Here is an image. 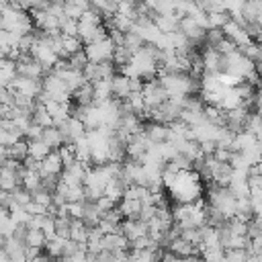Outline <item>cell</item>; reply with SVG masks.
Wrapping results in <instances>:
<instances>
[{"label":"cell","instance_id":"obj_1","mask_svg":"<svg viewBox=\"0 0 262 262\" xmlns=\"http://www.w3.org/2000/svg\"><path fill=\"white\" fill-rule=\"evenodd\" d=\"M115 43L111 37H105V39H99L95 43H89L84 45L86 53H89V60L91 62H105V60H113V53H115Z\"/></svg>","mask_w":262,"mask_h":262},{"label":"cell","instance_id":"obj_2","mask_svg":"<svg viewBox=\"0 0 262 262\" xmlns=\"http://www.w3.org/2000/svg\"><path fill=\"white\" fill-rule=\"evenodd\" d=\"M143 131H145V135L150 137V141H152L154 145L168 141V139H170V133H172L170 125H168V123H160V121H145Z\"/></svg>","mask_w":262,"mask_h":262},{"label":"cell","instance_id":"obj_3","mask_svg":"<svg viewBox=\"0 0 262 262\" xmlns=\"http://www.w3.org/2000/svg\"><path fill=\"white\" fill-rule=\"evenodd\" d=\"M72 101L78 103V105H84V107L95 105V101H97V86H95V82H84L82 86H78V89L72 93Z\"/></svg>","mask_w":262,"mask_h":262},{"label":"cell","instance_id":"obj_4","mask_svg":"<svg viewBox=\"0 0 262 262\" xmlns=\"http://www.w3.org/2000/svg\"><path fill=\"white\" fill-rule=\"evenodd\" d=\"M62 174L64 172V160H62V154L60 150H51L43 160H41V174Z\"/></svg>","mask_w":262,"mask_h":262},{"label":"cell","instance_id":"obj_5","mask_svg":"<svg viewBox=\"0 0 262 262\" xmlns=\"http://www.w3.org/2000/svg\"><path fill=\"white\" fill-rule=\"evenodd\" d=\"M129 95H131V78L119 72L113 78V97L115 99H129Z\"/></svg>","mask_w":262,"mask_h":262},{"label":"cell","instance_id":"obj_6","mask_svg":"<svg viewBox=\"0 0 262 262\" xmlns=\"http://www.w3.org/2000/svg\"><path fill=\"white\" fill-rule=\"evenodd\" d=\"M121 211L125 213L127 219H139L141 217V209H143V203L141 199H131V197H123L121 203H119Z\"/></svg>","mask_w":262,"mask_h":262},{"label":"cell","instance_id":"obj_7","mask_svg":"<svg viewBox=\"0 0 262 262\" xmlns=\"http://www.w3.org/2000/svg\"><path fill=\"white\" fill-rule=\"evenodd\" d=\"M3 156H11V158L23 162V160L29 156V141L23 137V139H19V141L13 143V145H3Z\"/></svg>","mask_w":262,"mask_h":262},{"label":"cell","instance_id":"obj_8","mask_svg":"<svg viewBox=\"0 0 262 262\" xmlns=\"http://www.w3.org/2000/svg\"><path fill=\"white\" fill-rule=\"evenodd\" d=\"M41 139L51 148V150H57L64 145V137H62V131L57 129V125H49V127H43V135Z\"/></svg>","mask_w":262,"mask_h":262},{"label":"cell","instance_id":"obj_9","mask_svg":"<svg viewBox=\"0 0 262 262\" xmlns=\"http://www.w3.org/2000/svg\"><path fill=\"white\" fill-rule=\"evenodd\" d=\"M133 60H135V51H133V49H129L127 45H117V47H115L113 62L117 64V68L129 66V64H133Z\"/></svg>","mask_w":262,"mask_h":262},{"label":"cell","instance_id":"obj_10","mask_svg":"<svg viewBox=\"0 0 262 262\" xmlns=\"http://www.w3.org/2000/svg\"><path fill=\"white\" fill-rule=\"evenodd\" d=\"M70 66H72V70H76V72H84V68L91 64V60H89V53H86V49L82 47V49H78V51H74L70 57Z\"/></svg>","mask_w":262,"mask_h":262},{"label":"cell","instance_id":"obj_11","mask_svg":"<svg viewBox=\"0 0 262 262\" xmlns=\"http://www.w3.org/2000/svg\"><path fill=\"white\" fill-rule=\"evenodd\" d=\"M51 152V148L43 141V139H35V141H29V156L37 158V160H43L47 154Z\"/></svg>","mask_w":262,"mask_h":262}]
</instances>
